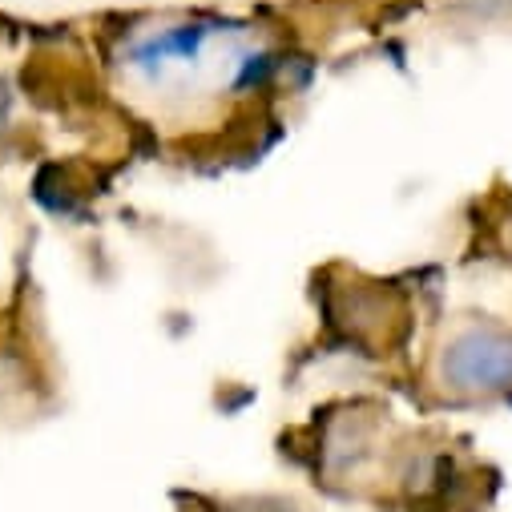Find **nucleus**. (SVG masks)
<instances>
[{"label": "nucleus", "instance_id": "obj_1", "mask_svg": "<svg viewBox=\"0 0 512 512\" xmlns=\"http://www.w3.org/2000/svg\"><path fill=\"white\" fill-rule=\"evenodd\" d=\"M250 25L234 17H170L138 29L121 49V69L138 89L178 101L190 93L238 97V69L250 53Z\"/></svg>", "mask_w": 512, "mask_h": 512}, {"label": "nucleus", "instance_id": "obj_2", "mask_svg": "<svg viewBox=\"0 0 512 512\" xmlns=\"http://www.w3.org/2000/svg\"><path fill=\"white\" fill-rule=\"evenodd\" d=\"M432 383L448 400H500L512 392V323L468 319L432 355Z\"/></svg>", "mask_w": 512, "mask_h": 512}, {"label": "nucleus", "instance_id": "obj_3", "mask_svg": "<svg viewBox=\"0 0 512 512\" xmlns=\"http://www.w3.org/2000/svg\"><path fill=\"white\" fill-rule=\"evenodd\" d=\"M508 250H512V226H508ZM508 259H512V254H508Z\"/></svg>", "mask_w": 512, "mask_h": 512}]
</instances>
